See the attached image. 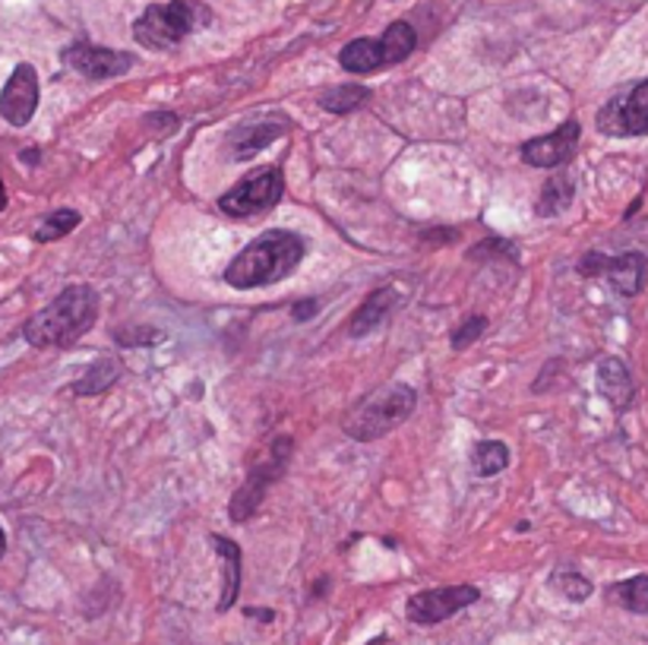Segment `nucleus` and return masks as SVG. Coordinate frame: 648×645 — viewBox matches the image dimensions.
<instances>
[{"label": "nucleus", "mask_w": 648, "mask_h": 645, "mask_svg": "<svg viewBox=\"0 0 648 645\" xmlns=\"http://www.w3.org/2000/svg\"><path fill=\"white\" fill-rule=\"evenodd\" d=\"M304 254H307L304 238H297L294 231H282V228L266 231L228 263L225 282L237 291L276 285L292 276Z\"/></svg>", "instance_id": "nucleus-1"}, {"label": "nucleus", "mask_w": 648, "mask_h": 645, "mask_svg": "<svg viewBox=\"0 0 648 645\" xmlns=\"http://www.w3.org/2000/svg\"><path fill=\"white\" fill-rule=\"evenodd\" d=\"M98 317V291L93 285H70L48 307L23 326V339L33 349H64L93 329Z\"/></svg>", "instance_id": "nucleus-2"}, {"label": "nucleus", "mask_w": 648, "mask_h": 645, "mask_svg": "<svg viewBox=\"0 0 648 645\" xmlns=\"http://www.w3.org/2000/svg\"><path fill=\"white\" fill-rule=\"evenodd\" d=\"M415 405H418V392L408 384H387L377 392L364 395L345 415L342 427L357 443H374V440L387 437L389 430H395L399 424L412 418Z\"/></svg>", "instance_id": "nucleus-3"}, {"label": "nucleus", "mask_w": 648, "mask_h": 645, "mask_svg": "<svg viewBox=\"0 0 648 645\" xmlns=\"http://www.w3.org/2000/svg\"><path fill=\"white\" fill-rule=\"evenodd\" d=\"M212 23V10L199 0H171L152 3L146 13L133 23V38L146 45L149 51H168L181 45L187 35L199 33Z\"/></svg>", "instance_id": "nucleus-4"}, {"label": "nucleus", "mask_w": 648, "mask_h": 645, "mask_svg": "<svg viewBox=\"0 0 648 645\" xmlns=\"http://www.w3.org/2000/svg\"><path fill=\"white\" fill-rule=\"evenodd\" d=\"M292 437H276L272 447L266 450V459L257 462L247 475V482L241 484L231 497V507H228V516L231 522H247L259 510V503L266 500V490L269 484H276L285 468H289V459H292Z\"/></svg>", "instance_id": "nucleus-5"}, {"label": "nucleus", "mask_w": 648, "mask_h": 645, "mask_svg": "<svg viewBox=\"0 0 648 645\" xmlns=\"http://www.w3.org/2000/svg\"><path fill=\"white\" fill-rule=\"evenodd\" d=\"M285 196V178L279 168H259L250 178L237 181L225 196H219V209L231 219H247L259 216Z\"/></svg>", "instance_id": "nucleus-6"}, {"label": "nucleus", "mask_w": 648, "mask_h": 645, "mask_svg": "<svg viewBox=\"0 0 648 645\" xmlns=\"http://www.w3.org/2000/svg\"><path fill=\"white\" fill-rule=\"evenodd\" d=\"M481 598V592L475 585H440V588H427L408 598V620L418 626H437L443 620H450L453 613L472 608Z\"/></svg>", "instance_id": "nucleus-7"}, {"label": "nucleus", "mask_w": 648, "mask_h": 645, "mask_svg": "<svg viewBox=\"0 0 648 645\" xmlns=\"http://www.w3.org/2000/svg\"><path fill=\"white\" fill-rule=\"evenodd\" d=\"M598 130L608 136H646L648 133V80L626 96L608 101L598 111Z\"/></svg>", "instance_id": "nucleus-8"}, {"label": "nucleus", "mask_w": 648, "mask_h": 645, "mask_svg": "<svg viewBox=\"0 0 648 645\" xmlns=\"http://www.w3.org/2000/svg\"><path fill=\"white\" fill-rule=\"evenodd\" d=\"M579 121L570 118L548 136H535L522 146V161L531 168H563L566 161L576 156V143H579Z\"/></svg>", "instance_id": "nucleus-9"}, {"label": "nucleus", "mask_w": 648, "mask_h": 645, "mask_svg": "<svg viewBox=\"0 0 648 645\" xmlns=\"http://www.w3.org/2000/svg\"><path fill=\"white\" fill-rule=\"evenodd\" d=\"M35 108H38V73L33 64H20L0 93V118L13 127H26L33 121Z\"/></svg>", "instance_id": "nucleus-10"}, {"label": "nucleus", "mask_w": 648, "mask_h": 645, "mask_svg": "<svg viewBox=\"0 0 648 645\" xmlns=\"http://www.w3.org/2000/svg\"><path fill=\"white\" fill-rule=\"evenodd\" d=\"M61 58L70 70H76L86 80H111V76H121L133 66V58L124 51H111V48H101V45H89V41L70 45Z\"/></svg>", "instance_id": "nucleus-11"}, {"label": "nucleus", "mask_w": 648, "mask_h": 645, "mask_svg": "<svg viewBox=\"0 0 648 645\" xmlns=\"http://www.w3.org/2000/svg\"><path fill=\"white\" fill-rule=\"evenodd\" d=\"M583 272L585 276H608L611 285H614L620 294H636L643 289V272H646V257L639 254H626V257L608 259L601 254H591V257L583 259Z\"/></svg>", "instance_id": "nucleus-12"}, {"label": "nucleus", "mask_w": 648, "mask_h": 645, "mask_svg": "<svg viewBox=\"0 0 648 645\" xmlns=\"http://www.w3.org/2000/svg\"><path fill=\"white\" fill-rule=\"evenodd\" d=\"M289 130V121L282 114L276 118H262V121H247L228 136V146H231V156L237 161L254 159L257 153H262L272 139H279L282 133Z\"/></svg>", "instance_id": "nucleus-13"}, {"label": "nucleus", "mask_w": 648, "mask_h": 645, "mask_svg": "<svg viewBox=\"0 0 648 645\" xmlns=\"http://www.w3.org/2000/svg\"><path fill=\"white\" fill-rule=\"evenodd\" d=\"M399 304V291L395 289H377L374 294L364 297V304L355 311V317L349 320V336L360 339L374 329H380L389 320V314L395 311Z\"/></svg>", "instance_id": "nucleus-14"}, {"label": "nucleus", "mask_w": 648, "mask_h": 645, "mask_svg": "<svg viewBox=\"0 0 648 645\" xmlns=\"http://www.w3.org/2000/svg\"><path fill=\"white\" fill-rule=\"evenodd\" d=\"M212 545H216L219 560L225 563V582H222V595H219V613H225L234 608V601H237V595H241V567H244V553H241V548H237L231 538H222V535H212Z\"/></svg>", "instance_id": "nucleus-15"}, {"label": "nucleus", "mask_w": 648, "mask_h": 645, "mask_svg": "<svg viewBox=\"0 0 648 645\" xmlns=\"http://www.w3.org/2000/svg\"><path fill=\"white\" fill-rule=\"evenodd\" d=\"M339 64L345 66L349 73H357V76H367V73H377L387 66V58H383V45L380 38H355L342 48L339 54Z\"/></svg>", "instance_id": "nucleus-16"}, {"label": "nucleus", "mask_w": 648, "mask_h": 645, "mask_svg": "<svg viewBox=\"0 0 648 645\" xmlns=\"http://www.w3.org/2000/svg\"><path fill=\"white\" fill-rule=\"evenodd\" d=\"M598 389H601V395L614 409L629 405V399H633V380H629V370H626V364L620 357H604L598 364Z\"/></svg>", "instance_id": "nucleus-17"}, {"label": "nucleus", "mask_w": 648, "mask_h": 645, "mask_svg": "<svg viewBox=\"0 0 648 645\" xmlns=\"http://www.w3.org/2000/svg\"><path fill=\"white\" fill-rule=\"evenodd\" d=\"M118 377H121V364L114 357H101L83 374V380L73 384V395H98V392L114 387Z\"/></svg>", "instance_id": "nucleus-18"}, {"label": "nucleus", "mask_w": 648, "mask_h": 645, "mask_svg": "<svg viewBox=\"0 0 648 645\" xmlns=\"http://www.w3.org/2000/svg\"><path fill=\"white\" fill-rule=\"evenodd\" d=\"M380 45H383V58H387V66L392 64H402L412 51H415V45H418V35L415 29L408 26V23H392L383 38H380Z\"/></svg>", "instance_id": "nucleus-19"}, {"label": "nucleus", "mask_w": 648, "mask_h": 645, "mask_svg": "<svg viewBox=\"0 0 648 645\" xmlns=\"http://www.w3.org/2000/svg\"><path fill=\"white\" fill-rule=\"evenodd\" d=\"M367 98H370L367 86H335L320 96V108L329 114H352L360 105H367Z\"/></svg>", "instance_id": "nucleus-20"}, {"label": "nucleus", "mask_w": 648, "mask_h": 645, "mask_svg": "<svg viewBox=\"0 0 648 645\" xmlns=\"http://www.w3.org/2000/svg\"><path fill=\"white\" fill-rule=\"evenodd\" d=\"M611 601L633 613H648V576H633L626 582L611 585Z\"/></svg>", "instance_id": "nucleus-21"}, {"label": "nucleus", "mask_w": 648, "mask_h": 645, "mask_svg": "<svg viewBox=\"0 0 648 645\" xmlns=\"http://www.w3.org/2000/svg\"><path fill=\"white\" fill-rule=\"evenodd\" d=\"M573 203V181L570 174H553L551 181L545 184L541 199H538V216H557Z\"/></svg>", "instance_id": "nucleus-22"}, {"label": "nucleus", "mask_w": 648, "mask_h": 645, "mask_svg": "<svg viewBox=\"0 0 648 645\" xmlns=\"http://www.w3.org/2000/svg\"><path fill=\"white\" fill-rule=\"evenodd\" d=\"M472 462H475V472H478L481 478H493V475H500V472L510 465V450H506V443H500V440H485V443L475 447Z\"/></svg>", "instance_id": "nucleus-23"}, {"label": "nucleus", "mask_w": 648, "mask_h": 645, "mask_svg": "<svg viewBox=\"0 0 648 645\" xmlns=\"http://www.w3.org/2000/svg\"><path fill=\"white\" fill-rule=\"evenodd\" d=\"M83 219H80V212L76 209H58V212H51L41 228H35L33 241L35 244H51V241H61L64 234H70L73 228L80 226Z\"/></svg>", "instance_id": "nucleus-24"}, {"label": "nucleus", "mask_w": 648, "mask_h": 645, "mask_svg": "<svg viewBox=\"0 0 648 645\" xmlns=\"http://www.w3.org/2000/svg\"><path fill=\"white\" fill-rule=\"evenodd\" d=\"M111 336L121 349H152V345L164 342V329H152L143 322H130L124 329H114Z\"/></svg>", "instance_id": "nucleus-25"}, {"label": "nucleus", "mask_w": 648, "mask_h": 645, "mask_svg": "<svg viewBox=\"0 0 648 645\" xmlns=\"http://www.w3.org/2000/svg\"><path fill=\"white\" fill-rule=\"evenodd\" d=\"M553 588L563 595V598H570V601H585L588 595H591V582L579 576V573H557L553 576Z\"/></svg>", "instance_id": "nucleus-26"}, {"label": "nucleus", "mask_w": 648, "mask_h": 645, "mask_svg": "<svg viewBox=\"0 0 648 645\" xmlns=\"http://www.w3.org/2000/svg\"><path fill=\"white\" fill-rule=\"evenodd\" d=\"M487 329V317H468V320L462 322L459 329L453 332V349L455 352H462V349H468L481 332Z\"/></svg>", "instance_id": "nucleus-27"}, {"label": "nucleus", "mask_w": 648, "mask_h": 645, "mask_svg": "<svg viewBox=\"0 0 648 645\" xmlns=\"http://www.w3.org/2000/svg\"><path fill=\"white\" fill-rule=\"evenodd\" d=\"M320 311V301L317 297H307V301H301V304H294L292 307V317L297 322H307L314 314Z\"/></svg>", "instance_id": "nucleus-28"}, {"label": "nucleus", "mask_w": 648, "mask_h": 645, "mask_svg": "<svg viewBox=\"0 0 648 645\" xmlns=\"http://www.w3.org/2000/svg\"><path fill=\"white\" fill-rule=\"evenodd\" d=\"M146 127H162L164 133H168V130L174 133V130H178V114H149V118H146Z\"/></svg>", "instance_id": "nucleus-29"}, {"label": "nucleus", "mask_w": 648, "mask_h": 645, "mask_svg": "<svg viewBox=\"0 0 648 645\" xmlns=\"http://www.w3.org/2000/svg\"><path fill=\"white\" fill-rule=\"evenodd\" d=\"M247 613H250V617H257V620H272V617H276L272 611H247Z\"/></svg>", "instance_id": "nucleus-30"}, {"label": "nucleus", "mask_w": 648, "mask_h": 645, "mask_svg": "<svg viewBox=\"0 0 648 645\" xmlns=\"http://www.w3.org/2000/svg\"><path fill=\"white\" fill-rule=\"evenodd\" d=\"M7 209V191H3V181H0V212Z\"/></svg>", "instance_id": "nucleus-31"}, {"label": "nucleus", "mask_w": 648, "mask_h": 645, "mask_svg": "<svg viewBox=\"0 0 648 645\" xmlns=\"http://www.w3.org/2000/svg\"><path fill=\"white\" fill-rule=\"evenodd\" d=\"M23 161H38V149H29V153H23Z\"/></svg>", "instance_id": "nucleus-32"}, {"label": "nucleus", "mask_w": 648, "mask_h": 645, "mask_svg": "<svg viewBox=\"0 0 648 645\" xmlns=\"http://www.w3.org/2000/svg\"><path fill=\"white\" fill-rule=\"evenodd\" d=\"M3 550H7V535H3V528H0V557H3Z\"/></svg>", "instance_id": "nucleus-33"}]
</instances>
